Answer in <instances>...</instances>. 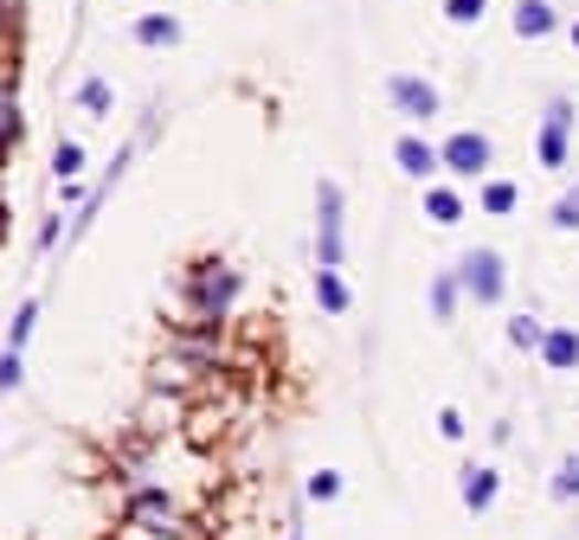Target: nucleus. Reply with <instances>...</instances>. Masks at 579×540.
<instances>
[{
    "instance_id": "4",
    "label": "nucleus",
    "mask_w": 579,
    "mask_h": 540,
    "mask_svg": "<svg viewBox=\"0 0 579 540\" xmlns=\"http://www.w3.org/2000/svg\"><path fill=\"white\" fill-rule=\"evenodd\" d=\"M451 270H458V290L470 309H496L508 296V258H502L496 245H470Z\"/></svg>"
},
{
    "instance_id": "18",
    "label": "nucleus",
    "mask_w": 579,
    "mask_h": 540,
    "mask_svg": "<svg viewBox=\"0 0 579 540\" xmlns=\"http://www.w3.org/2000/svg\"><path fill=\"white\" fill-rule=\"evenodd\" d=\"M72 104H77L84 116H110V110H116L110 77H104V72H84V77H77V90H72Z\"/></svg>"
},
{
    "instance_id": "10",
    "label": "nucleus",
    "mask_w": 579,
    "mask_h": 540,
    "mask_svg": "<svg viewBox=\"0 0 579 540\" xmlns=\"http://www.w3.org/2000/svg\"><path fill=\"white\" fill-rule=\"evenodd\" d=\"M200 380H206V367H200V360H187L181 347H168V354L149 367V386H154V392H174V399H187Z\"/></svg>"
},
{
    "instance_id": "30",
    "label": "nucleus",
    "mask_w": 579,
    "mask_h": 540,
    "mask_svg": "<svg viewBox=\"0 0 579 540\" xmlns=\"http://www.w3.org/2000/svg\"><path fill=\"white\" fill-rule=\"evenodd\" d=\"M438 438H444V444H463V438H470V424H463L458 406H438Z\"/></svg>"
},
{
    "instance_id": "22",
    "label": "nucleus",
    "mask_w": 579,
    "mask_h": 540,
    "mask_svg": "<svg viewBox=\"0 0 579 540\" xmlns=\"http://www.w3.org/2000/svg\"><path fill=\"white\" fill-rule=\"evenodd\" d=\"M52 181H84V142H77V136H58V149H52Z\"/></svg>"
},
{
    "instance_id": "17",
    "label": "nucleus",
    "mask_w": 579,
    "mask_h": 540,
    "mask_svg": "<svg viewBox=\"0 0 579 540\" xmlns=\"http://www.w3.org/2000/svg\"><path fill=\"white\" fill-rule=\"evenodd\" d=\"M425 296H431V315H438V322H458V315H463L458 270H431V283H425Z\"/></svg>"
},
{
    "instance_id": "28",
    "label": "nucleus",
    "mask_w": 579,
    "mask_h": 540,
    "mask_svg": "<svg viewBox=\"0 0 579 540\" xmlns=\"http://www.w3.org/2000/svg\"><path fill=\"white\" fill-rule=\"evenodd\" d=\"M20 386H26V354L20 347H0V399L20 392Z\"/></svg>"
},
{
    "instance_id": "32",
    "label": "nucleus",
    "mask_w": 579,
    "mask_h": 540,
    "mask_svg": "<svg viewBox=\"0 0 579 540\" xmlns=\"http://www.w3.org/2000/svg\"><path fill=\"white\" fill-rule=\"evenodd\" d=\"M283 540H309V534H303V528H290V534H283Z\"/></svg>"
},
{
    "instance_id": "33",
    "label": "nucleus",
    "mask_w": 579,
    "mask_h": 540,
    "mask_svg": "<svg viewBox=\"0 0 579 540\" xmlns=\"http://www.w3.org/2000/svg\"><path fill=\"white\" fill-rule=\"evenodd\" d=\"M567 33H573V45H579V20H573V26H567Z\"/></svg>"
},
{
    "instance_id": "29",
    "label": "nucleus",
    "mask_w": 579,
    "mask_h": 540,
    "mask_svg": "<svg viewBox=\"0 0 579 540\" xmlns=\"http://www.w3.org/2000/svg\"><path fill=\"white\" fill-rule=\"evenodd\" d=\"M483 13H490V0H444L451 26H483Z\"/></svg>"
},
{
    "instance_id": "27",
    "label": "nucleus",
    "mask_w": 579,
    "mask_h": 540,
    "mask_svg": "<svg viewBox=\"0 0 579 540\" xmlns=\"http://www.w3.org/2000/svg\"><path fill=\"white\" fill-rule=\"evenodd\" d=\"M547 226H554V231H579V181H573V187H560L554 213H547Z\"/></svg>"
},
{
    "instance_id": "12",
    "label": "nucleus",
    "mask_w": 579,
    "mask_h": 540,
    "mask_svg": "<svg viewBox=\"0 0 579 540\" xmlns=\"http://www.w3.org/2000/svg\"><path fill=\"white\" fill-rule=\"evenodd\" d=\"M535 360L547 367V374H579V328H573V322H547Z\"/></svg>"
},
{
    "instance_id": "8",
    "label": "nucleus",
    "mask_w": 579,
    "mask_h": 540,
    "mask_svg": "<svg viewBox=\"0 0 579 540\" xmlns=\"http://www.w3.org/2000/svg\"><path fill=\"white\" fill-rule=\"evenodd\" d=\"M393 168L406 174V181H419V187H431L444 168H438V142L425 136V129H406L399 142H393Z\"/></svg>"
},
{
    "instance_id": "2",
    "label": "nucleus",
    "mask_w": 579,
    "mask_h": 540,
    "mask_svg": "<svg viewBox=\"0 0 579 540\" xmlns=\"http://www.w3.org/2000/svg\"><path fill=\"white\" fill-rule=\"evenodd\" d=\"M122 528H129V540H187L193 534L181 501L168 496L161 483H129L122 489Z\"/></svg>"
},
{
    "instance_id": "25",
    "label": "nucleus",
    "mask_w": 579,
    "mask_h": 540,
    "mask_svg": "<svg viewBox=\"0 0 579 540\" xmlns=\"http://www.w3.org/2000/svg\"><path fill=\"white\" fill-rule=\"evenodd\" d=\"M39 296H26V303L13 309V322H7V347H20V354H26V342H33V328H39Z\"/></svg>"
},
{
    "instance_id": "11",
    "label": "nucleus",
    "mask_w": 579,
    "mask_h": 540,
    "mask_svg": "<svg viewBox=\"0 0 579 540\" xmlns=\"http://www.w3.org/2000/svg\"><path fill=\"white\" fill-rule=\"evenodd\" d=\"M425 219H431L438 231L463 226V219H470V193H463L458 181H444V174H438V181L425 187Z\"/></svg>"
},
{
    "instance_id": "7",
    "label": "nucleus",
    "mask_w": 579,
    "mask_h": 540,
    "mask_svg": "<svg viewBox=\"0 0 579 540\" xmlns=\"http://www.w3.org/2000/svg\"><path fill=\"white\" fill-rule=\"evenodd\" d=\"M386 104H393V116L406 122V129H431L438 116H444V97H438V84L419 72H393L386 77Z\"/></svg>"
},
{
    "instance_id": "16",
    "label": "nucleus",
    "mask_w": 579,
    "mask_h": 540,
    "mask_svg": "<svg viewBox=\"0 0 579 540\" xmlns=\"http://www.w3.org/2000/svg\"><path fill=\"white\" fill-rule=\"evenodd\" d=\"M309 290H315V309H322V315H347V309H354V283H347L342 270H315Z\"/></svg>"
},
{
    "instance_id": "5",
    "label": "nucleus",
    "mask_w": 579,
    "mask_h": 540,
    "mask_svg": "<svg viewBox=\"0 0 579 540\" xmlns=\"http://www.w3.org/2000/svg\"><path fill=\"white\" fill-rule=\"evenodd\" d=\"M573 136H579V104L573 97H547L540 129H535V161L547 174H567L573 168Z\"/></svg>"
},
{
    "instance_id": "20",
    "label": "nucleus",
    "mask_w": 579,
    "mask_h": 540,
    "mask_svg": "<svg viewBox=\"0 0 579 540\" xmlns=\"http://www.w3.org/2000/svg\"><path fill=\"white\" fill-rule=\"evenodd\" d=\"M20 136H26V116H20V90H0V168L13 161Z\"/></svg>"
},
{
    "instance_id": "26",
    "label": "nucleus",
    "mask_w": 579,
    "mask_h": 540,
    "mask_svg": "<svg viewBox=\"0 0 579 540\" xmlns=\"http://www.w3.org/2000/svg\"><path fill=\"white\" fill-rule=\"evenodd\" d=\"M58 245H65V213H58V206H52V213H45V219H39V231H33V258H52V251H58Z\"/></svg>"
},
{
    "instance_id": "15",
    "label": "nucleus",
    "mask_w": 579,
    "mask_h": 540,
    "mask_svg": "<svg viewBox=\"0 0 579 540\" xmlns=\"http://www.w3.org/2000/svg\"><path fill=\"white\" fill-rule=\"evenodd\" d=\"M129 39H136L142 52H174V45L187 39V26H181L174 13H142V20L129 26Z\"/></svg>"
},
{
    "instance_id": "6",
    "label": "nucleus",
    "mask_w": 579,
    "mask_h": 540,
    "mask_svg": "<svg viewBox=\"0 0 579 540\" xmlns=\"http://www.w3.org/2000/svg\"><path fill=\"white\" fill-rule=\"evenodd\" d=\"M438 168H444V181L476 187V181H490V168H496V142H490L483 129H451V136L438 142Z\"/></svg>"
},
{
    "instance_id": "19",
    "label": "nucleus",
    "mask_w": 579,
    "mask_h": 540,
    "mask_svg": "<svg viewBox=\"0 0 579 540\" xmlns=\"http://www.w3.org/2000/svg\"><path fill=\"white\" fill-rule=\"evenodd\" d=\"M142 438H161V431H174V424H181V399H174V392H154L149 386V406H142Z\"/></svg>"
},
{
    "instance_id": "1",
    "label": "nucleus",
    "mask_w": 579,
    "mask_h": 540,
    "mask_svg": "<svg viewBox=\"0 0 579 540\" xmlns=\"http://www.w3.org/2000/svg\"><path fill=\"white\" fill-rule=\"evenodd\" d=\"M245 290V270L226 264V258H193L181 270V303H187V322H232V303Z\"/></svg>"
},
{
    "instance_id": "13",
    "label": "nucleus",
    "mask_w": 579,
    "mask_h": 540,
    "mask_svg": "<svg viewBox=\"0 0 579 540\" xmlns=\"http://www.w3.org/2000/svg\"><path fill=\"white\" fill-rule=\"evenodd\" d=\"M508 26H515V39H554L560 33V7L554 0H515Z\"/></svg>"
},
{
    "instance_id": "23",
    "label": "nucleus",
    "mask_w": 579,
    "mask_h": 540,
    "mask_svg": "<svg viewBox=\"0 0 579 540\" xmlns=\"http://www.w3.org/2000/svg\"><path fill=\"white\" fill-rule=\"evenodd\" d=\"M547 496H554V501H579V451H567V457L554 463V476H547Z\"/></svg>"
},
{
    "instance_id": "21",
    "label": "nucleus",
    "mask_w": 579,
    "mask_h": 540,
    "mask_svg": "<svg viewBox=\"0 0 579 540\" xmlns=\"http://www.w3.org/2000/svg\"><path fill=\"white\" fill-rule=\"evenodd\" d=\"M502 335H508V347H515V354H535L540 335H547V322H540L535 309H522V315H508V328H502Z\"/></svg>"
},
{
    "instance_id": "31",
    "label": "nucleus",
    "mask_w": 579,
    "mask_h": 540,
    "mask_svg": "<svg viewBox=\"0 0 579 540\" xmlns=\"http://www.w3.org/2000/svg\"><path fill=\"white\" fill-rule=\"evenodd\" d=\"M0 26H26V0H0Z\"/></svg>"
},
{
    "instance_id": "14",
    "label": "nucleus",
    "mask_w": 579,
    "mask_h": 540,
    "mask_svg": "<svg viewBox=\"0 0 579 540\" xmlns=\"http://www.w3.org/2000/svg\"><path fill=\"white\" fill-rule=\"evenodd\" d=\"M476 213H483V219H515V213H522V187H515L508 174L476 181Z\"/></svg>"
},
{
    "instance_id": "24",
    "label": "nucleus",
    "mask_w": 579,
    "mask_h": 540,
    "mask_svg": "<svg viewBox=\"0 0 579 540\" xmlns=\"http://www.w3.org/2000/svg\"><path fill=\"white\" fill-rule=\"evenodd\" d=\"M342 469H329V463H322V469H309V483H303V501H322V508H329V501H342Z\"/></svg>"
},
{
    "instance_id": "3",
    "label": "nucleus",
    "mask_w": 579,
    "mask_h": 540,
    "mask_svg": "<svg viewBox=\"0 0 579 540\" xmlns=\"http://www.w3.org/2000/svg\"><path fill=\"white\" fill-rule=\"evenodd\" d=\"M347 264V193L342 181H315V270Z\"/></svg>"
},
{
    "instance_id": "9",
    "label": "nucleus",
    "mask_w": 579,
    "mask_h": 540,
    "mask_svg": "<svg viewBox=\"0 0 579 540\" xmlns=\"http://www.w3.org/2000/svg\"><path fill=\"white\" fill-rule=\"evenodd\" d=\"M458 501L470 508V515H490L502 501V469L496 463H463L458 469Z\"/></svg>"
}]
</instances>
